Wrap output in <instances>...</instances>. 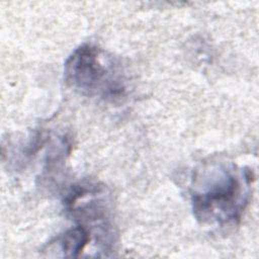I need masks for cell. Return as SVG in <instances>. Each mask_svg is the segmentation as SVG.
I'll use <instances>...</instances> for the list:
<instances>
[{
  "instance_id": "3957f363",
  "label": "cell",
  "mask_w": 259,
  "mask_h": 259,
  "mask_svg": "<svg viewBox=\"0 0 259 259\" xmlns=\"http://www.w3.org/2000/svg\"><path fill=\"white\" fill-rule=\"evenodd\" d=\"M90 237L87 229L83 226H76L69 229L60 238V248L66 257H78L83 251Z\"/></svg>"
},
{
  "instance_id": "6da1fadb",
  "label": "cell",
  "mask_w": 259,
  "mask_h": 259,
  "mask_svg": "<svg viewBox=\"0 0 259 259\" xmlns=\"http://www.w3.org/2000/svg\"><path fill=\"white\" fill-rule=\"evenodd\" d=\"M209 170L192 193L194 215L202 223H235L248 203L251 172L234 165L212 166Z\"/></svg>"
},
{
  "instance_id": "7a4b0ae2",
  "label": "cell",
  "mask_w": 259,
  "mask_h": 259,
  "mask_svg": "<svg viewBox=\"0 0 259 259\" xmlns=\"http://www.w3.org/2000/svg\"><path fill=\"white\" fill-rule=\"evenodd\" d=\"M113 62L100 49L83 45L65 64V79L73 88L88 95L116 97L124 90Z\"/></svg>"
}]
</instances>
